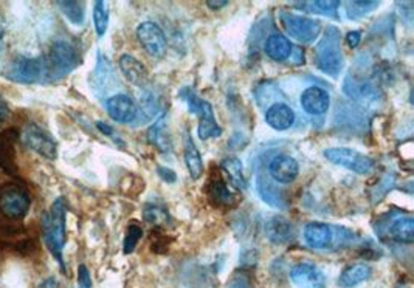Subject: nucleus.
Here are the masks:
<instances>
[{"label": "nucleus", "mask_w": 414, "mask_h": 288, "mask_svg": "<svg viewBox=\"0 0 414 288\" xmlns=\"http://www.w3.org/2000/svg\"><path fill=\"white\" fill-rule=\"evenodd\" d=\"M265 123L275 131H287L295 123V112L287 104L276 102L265 110Z\"/></svg>", "instance_id": "obj_13"}, {"label": "nucleus", "mask_w": 414, "mask_h": 288, "mask_svg": "<svg viewBox=\"0 0 414 288\" xmlns=\"http://www.w3.org/2000/svg\"><path fill=\"white\" fill-rule=\"evenodd\" d=\"M265 54L275 62H284L290 58L292 54V44L286 36L282 35H270L267 37L264 45Z\"/></svg>", "instance_id": "obj_17"}, {"label": "nucleus", "mask_w": 414, "mask_h": 288, "mask_svg": "<svg viewBox=\"0 0 414 288\" xmlns=\"http://www.w3.org/2000/svg\"><path fill=\"white\" fill-rule=\"evenodd\" d=\"M148 138L151 144L157 146L160 150H168L169 149V138L165 133V124L163 121H159L157 124H154L149 132H148Z\"/></svg>", "instance_id": "obj_26"}, {"label": "nucleus", "mask_w": 414, "mask_h": 288, "mask_svg": "<svg viewBox=\"0 0 414 288\" xmlns=\"http://www.w3.org/2000/svg\"><path fill=\"white\" fill-rule=\"evenodd\" d=\"M120 64V70L123 71L125 78L127 79L129 83L138 85V87H143L146 85V83L149 81V73L143 64L135 59L134 56L131 54H123L118 61Z\"/></svg>", "instance_id": "obj_14"}, {"label": "nucleus", "mask_w": 414, "mask_h": 288, "mask_svg": "<svg viewBox=\"0 0 414 288\" xmlns=\"http://www.w3.org/2000/svg\"><path fill=\"white\" fill-rule=\"evenodd\" d=\"M284 19H289V23H286L289 33L299 39V41H309L314 33L316 35V31H318V23L316 22L297 18V16H284Z\"/></svg>", "instance_id": "obj_19"}, {"label": "nucleus", "mask_w": 414, "mask_h": 288, "mask_svg": "<svg viewBox=\"0 0 414 288\" xmlns=\"http://www.w3.org/2000/svg\"><path fill=\"white\" fill-rule=\"evenodd\" d=\"M304 240L314 250H324L332 244V229L326 223L311 222L304 228Z\"/></svg>", "instance_id": "obj_15"}, {"label": "nucleus", "mask_w": 414, "mask_h": 288, "mask_svg": "<svg viewBox=\"0 0 414 288\" xmlns=\"http://www.w3.org/2000/svg\"><path fill=\"white\" fill-rule=\"evenodd\" d=\"M269 172L273 180L282 183V185H290V183H294L298 177L299 164L294 157L278 155L270 162Z\"/></svg>", "instance_id": "obj_12"}, {"label": "nucleus", "mask_w": 414, "mask_h": 288, "mask_svg": "<svg viewBox=\"0 0 414 288\" xmlns=\"http://www.w3.org/2000/svg\"><path fill=\"white\" fill-rule=\"evenodd\" d=\"M6 116H8V107H6V104L0 100V123H4Z\"/></svg>", "instance_id": "obj_34"}, {"label": "nucleus", "mask_w": 414, "mask_h": 288, "mask_svg": "<svg viewBox=\"0 0 414 288\" xmlns=\"http://www.w3.org/2000/svg\"><path fill=\"white\" fill-rule=\"evenodd\" d=\"M324 158L328 162L334 163L337 166H343L346 169L352 171L355 174H369L374 169V160L369 158L368 155L362 154V152L349 148H330L324 150Z\"/></svg>", "instance_id": "obj_2"}, {"label": "nucleus", "mask_w": 414, "mask_h": 288, "mask_svg": "<svg viewBox=\"0 0 414 288\" xmlns=\"http://www.w3.org/2000/svg\"><path fill=\"white\" fill-rule=\"evenodd\" d=\"M229 2H208V6L211 8V10H219V8H224Z\"/></svg>", "instance_id": "obj_36"}, {"label": "nucleus", "mask_w": 414, "mask_h": 288, "mask_svg": "<svg viewBox=\"0 0 414 288\" xmlns=\"http://www.w3.org/2000/svg\"><path fill=\"white\" fill-rule=\"evenodd\" d=\"M137 39L143 50L152 58H163L166 54L168 42L163 30L154 22H143L137 27Z\"/></svg>", "instance_id": "obj_6"}, {"label": "nucleus", "mask_w": 414, "mask_h": 288, "mask_svg": "<svg viewBox=\"0 0 414 288\" xmlns=\"http://www.w3.org/2000/svg\"><path fill=\"white\" fill-rule=\"evenodd\" d=\"M48 76L47 64L42 58H27L19 56L16 58L10 68H8V78L19 84H36L42 81V78Z\"/></svg>", "instance_id": "obj_3"}, {"label": "nucleus", "mask_w": 414, "mask_h": 288, "mask_svg": "<svg viewBox=\"0 0 414 288\" xmlns=\"http://www.w3.org/2000/svg\"><path fill=\"white\" fill-rule=\"evenodd\" d=\"M58 6L64 16L75 25H81L84 22V5L79 2H58Z\"/></svg>", "instance_id": "obj_25"}, {"label": "nucleus", "mask_w": 414, "mask_h": 288, "mask_svg": "<svg viewBox=\"0 0 414 288\" xmlns=\"http://www.w3.org/2000/svg\"><path fill=\"white\" fill-rule=\"evenodd\" d=\"M372 276V268L364 262L352 263V265L346 267L342 275L338 277V285L343 288H351L359 284L367 282L368 279Z\"/></svg>", "instance_id": "obj_16"}, {"label": "nucleus", "mask_w": 414, "mask_h": 288, "mask_svg": "<svg viewBox=\"0 0 414 288\" xmlns=\"http://www.w3.org/2000/svg\"><path fill=\"white\" fill-rule=\"evenodd\" d=\"M290 279L298 288H324L326 279L321 271L312 263H298L290 270Z\"/></svg>", "instance_id": "obj_10"}, {"label": "nucleus", "mask_w": 414, "mask_h": 288, "mask_svg": "<svg viewBox=\"0 0 414 288\" xmlns=\"http://www.w3.org/2000/svg\"><path fill=\"white\" fill-rule=\"evenodd\" d=\"M38 288H59V284L54 277H47L45 281H42L38 285Z\"/></svg>", "instance_id": "obj_32"}, {"label": "nucleus", "mask_w": 414, "mask_h": 288, "mask_svg": "<svg viewBox=\"0 0 414 288\" xmlns=\"http://www.w3.org/2000/svg\"><path fill=\"white\" fill-rule=\"evenodd\" d=\"M265 234L273 244H286L287 240L292 239L294 229H292V225L286 219L273 217L272 220L267 222Z\"/></svg>", "instance_id": "obj_21"}, {"label": "nucleus", "mask_w": 414, "mask_h": 288, "mask_svg": "<svg viewBox=\"0 0 414 288\" xmlns=\"http://www.w3.org/2000/svg\"><path fill=\"white\" fill-rule=\"evenodd\" d=\"M4 39H5V28H4V23L0 22V53H2V48H4Z\"/></svg>", "instance_id": "obj_35"}, {"label": "nucleus", "mask_w": 414, "mask_h": 288, "mask_svg": "<svg viewBox=\"0 0 414 288\" xmlns=\"http://www.w3.org/2000/svg\"><path fill=\"white\" fill-rule=\"evenodd\" d=\"M299 101H301V107L306 114L314 116L324 115L330 107V96L321 87H307L301 93Z\"/></svg>", "instance_id": "obj_11"}, {"label": "nucleus", "mask_w": 414, "mask_h": 288, "mask_svg": "<svg viewBox=\"0 0 414 288\" xmlns=\"http://www.w3.org/2000/svg\"><path fill=\"white\" fill-rule=\"evenodd\" d=\"M190 110H192L200 119L199 124V137L202 140H208V138H217L221 137L222 129L217 126V121L214 118V112L211 104L197 98V96L191 95L190 96Z\"/></svg>", "instance_id": "obj_7"}, {"label": "nucleus", "mask_w": 414, "mask_h": 288, "mask_svg": "<svg viewBox=\"0 0 414 288\" xmlns=\"http://www.w3.org/2000/svg\"><path fill=\"white\" fill-rule=\"evenodd\" d=\"M22 141L28 149L47 160L58 157V144L53 137L38 124H28L22 129Z\"/></svg>", "instance_id": "obj_5"}, {"label": "nucleus", "mask_w": 414, "mask_h": 288, "mask_svg": "<svg viewBox=\"0 0 414 288\" xmlns=\"http://www.w3.org/2000/svg\"><path fill=\"white\" fill-rule=\"evenodd\" d=\"M144 220L152 223V225H163L168 220V212L163 208H159L156 205L146 206L144 210Z\"/></svg>", "instance_id": "obj_28"}, {"label": "nucleus", "mask_w": 414, "mask_h": 288, "mask_svg": "<svg viewBox=\"0 0 414 288\" xmlns=\"http://www.w3.org/2000/svg\"><path fill=\"white\" fill-rule=\"evenodd\" d=\"M96 127H98V129H100L104 135H109V137H112V135H113V129H112L110 126L105 124V123L98 121V123H96Z\"/></svg>", "instance_id": "obj_33"}, {"label": "nucleus", "mask_w": 414, "mask_h": 288, "mask_svg": "<svg viewBox=\"0 0 414 288\" xmlns=\"http://www.w3.org/2000/svg\"><path fill=\"white\" fill-rule=\"evenodd\" d=\"M208 197L213 200V202L217 206H230L234 203V197L233 192L226 186V183L221 179V175H216L209 180L208 183Z\"/></svg>", "instance_id": "obj_20"}, {"label": "nucleus", "mask_w": 414, "mask_h": 288, "mask_svg": "<svg viewBox=\"0 0 414 288\" xmlns=\"http://www.w3.org/2000/svg\"><path fill=\"white\" fill-rule=\"evenodd\" d=\"M78 288H92V277L86 265H79L78 268Z\"/></svg>", "instance_id": "obj_29"}, {"label": "nucleus", "mask_w": 414, "mask_h": 288, "mask_svg": "<svg viewBox=\"0 0 414 288\" xmlns=\"http://www.w3.org/2000/svg\"><path fill=\"white\" fill-rule=\"evenodd\" d=\"M399 288H405V287H399Z\"/></svg>", "instance_id": "obj_37"}, {"label": "nucleus", "mask_w": 414, "mask_h": 288, "mask_svg": "<svg viewBox=\"0 0 414 288\" xmlns=\"http://www.w3.org/2000/svg\"><path fill=\"white\" fill-rule=\"evenodd\" d=\"M45 64L48 76L50 75L64 76L66 73H70V71L78 66L79 58L71 44L66 41H58L52 45Z\"/></svg>", "instance_id": "obj_4"}, {"label": "nucleus", "mask_w": 414, "mask_h": 288, "mask_svg": "<svg viewBox=\"0 0 414 288\" xmlns=\"http://www.w3.org/2000/svg\"><path fill=\"white\" fill-rule=\"evenodd\" d=\"M105 110L115 123H132L137 118V106L127 95H115L105 101Z\"/></svg>", "instance_id": "obj_9"}, {"label": "nucleus", "mask_w": 414, "mask_h": 288, "mask_svg": "<svg viewBox=\"0 0 414 288\" xmlns=\"http://www.w3.org/2000/svg\"><path fill=\"white\" fill-rule=\"evenodd\" d=\"M391 239L399 244H413L414 242V220L411 217H402L393 222L389 227Z\"/></svg>", "instance_id": "obj_22"}, {"label": "nucleus", "mask_w": 414, "mask_h": 288, "mask_svg": "<svg viewBox=\"0 0 414 288\" xmlns=\"http://www.w3.org/2000/svg\"><path fill=\"white\" fill-rule=\"evenodd\" d=\"M185 163L186 167H188V172H190V177L192 180H199L202 177V174H204V162H202V157H200V152L196 148V144H194L192 138L190 135H186L185 137Z\"/></svg>", "instance_id": "obj_18"}, {"label": "nucleus", "mask_w": 414, "mask_h": 288, "mask_svg": "<svg viewBox=\"0 0 414 288\" xmlns=\"http://www.w3.org/2000/svg\"><path fill=\"white\" fill-rule=\"evenodd\" d=\"M93 23H95V30L96 35L100 37L105 35L109 27V5L105 2H95L93 5Z\"/></svg>", "instance_id": "obj_24"}, {"label": "nucleus", "mask_w": 414, "mask_h": 288, "mask_svg": "<svg viewBox=\"0 0 414 288\" xmlns=\"http://www.w3.org/2000/svg\"><path fill=\"white\" fill-rule=\"evenodd\" d=\"M142 236H143V229L138 227L137 223H131V225H129V228H127V231H126L125 245H123L126 254H131L135 250L138 240L142 239Z\"/></svg>", "instance_id": "obj_27"}, {"label": "nucleus", "mask_w": 414, "mask_h": 288, "mask_svg": "<svg viewBox=\"0 0 414 288\" xmlns=\"http://www.w3.org/2000/svg\"><path fill=\"white\" fill-rule=\"evenodd\" d=\"M0 210L6 217L22 219L30 210V198L18 188H6L0 194Z\"/></svg>", "instance_id": "obj_8"}, {"label": "nucleus", "mask_w": 414, "mask_h": 288, "mask_svg": "<svg viewBox=\"0 0 414 288\" xmlns=\"http://www.w3.org/2000/svg\"><path fill=\"white\" fill-rule=\"evenodd\" d=\"M159 175L168 183H174L177 179L176 174L171 169H168V167H159Z\"/></svg>", "instance_id": "obj_31"}, {"label": "nucleus", "mask_w": 414, "mask_h": 288, "mask_svg": "<svg viewBox=\"0 0 414 288\" xmlns=\"http://www.w3.org/2000/svg\"><path fill=\"white\" fill-rule=\"evenodd\" d=\"M222 167L226 172V175H229V181L233 186H236L238 189L246 188V180H243V174H242V163L238 158H234V157L225 158Z\"/></svg>", "instance_id": "obj_23"}, {"label": "nucleus", "mask_w": 414, "mask_h": 288, "mask_svg": "<svg viewBox=\"0 0 414 288\" xmlns=\"http://www.w3.org/2000/svg\"><path fill=\"white\" fill-rule=\"evenodd\" d=\"M346 41H347V45H349V47H351V48H355L357 45L360 44V41H362L360 31H351V33H347Z\"/></svg>", "instance_id": "obj_30"}, {"label": "nucleus", "mask_w": 414, "mask_h": 288, "mask_svg": "<svg viewBox=\"0 0 414 288\" xmlns=\"http://www.w3.org/2000/svg\"><path fill=\"white\" fill-rule=\"evenodd\" d=\"M66 214L67 206L64 198H58L52 205L42 219V233L44 240L48 246V251L53 254V258L58 260L62 270L64 265V246H66Z\"/></svg>", "instance_id": "obj_1"}]
</instances>
